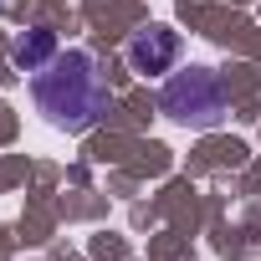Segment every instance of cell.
Here are the masks:
<instances>
[{
	"instance_id": "3",
	"label": "cell",
	"mask_w": 261,
	"mask_h": 261,
	"mask_svg": "<svg viewBox=\"0 0 261 261\" xmlns=\"http://www.w3.org/2000/svg\"><path fill=\"white\" fill-rule=\"evenodd\" d=\"M174 62H179V31H169V26H144L134 41H128V67L139 77H159Z\"/></svg>"
},
{
	"instance_id": "2",
	"label": "cell",
	"mask_w": 261,
	"mask_h": 261,
	"mask_svg": "<svg viewBox=\"0 0 261 261\" xmlns=\"http://www.w3.org/2000/svg\"><path fill=\"white\" fill-rule=\"evenodd\" d=\"M159 108L174 123H185V128H215L225 118V82L210 67H190V72H179V77L164 82Z\"/></svg>"
},
{
	"instance_id": "1",
	"label": "cell",
	"mask_w": 261,
	"mask_h": 261,
	"mask_svg": "<svg viewBox=\"0 0 261 261\" xmlns=\"http://www.w3.org/2000/svg\"><path fill=\"white\" fill-rule=\"evenodd\" d=\"M31 97H36L41 118L51 128H62V134H87V128H97L108 118V108H113L108 72L82 46L57 51L41 72H31Z\"/></svg>"
},
{
	"instance_id": "4",
	"label": "cell",
	"mask_w": 261,
	"mask_h": 261,
	"mask_svg": "<svg viewBox=\"0 0 261 261\" xmlns=\"http://www.w3.org/2000/svg\"><path fill=\"white\" fill-rule=\"evenodd\" d=\"M51 57H57V31H46V26H31L11 41V67L16 72H41Z\"/></svg>"
}]
</instances>
